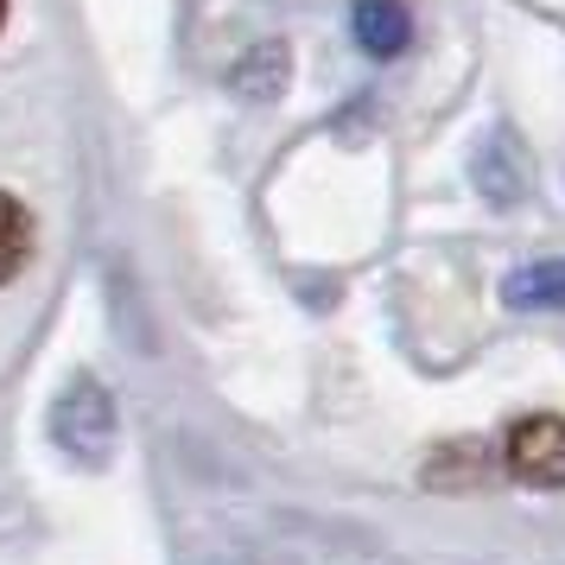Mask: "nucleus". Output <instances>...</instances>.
<instances>
[{"mask_svg":"<svg viewBox=\"0 0 565 565\" xmlns=\"http://www.w3.org/2000/svg\"><path fill=\"white\" fill-rule=\"evenodd\" d=\"M52 433L71 458H108V445H115V401H108V387L96 375H77L57 394Z\"/></svg>","mask_w":565,"mask_h":565,"instance_id":"obj_1","label":"nucleus"},{"mask_svg":"<svg viewBox=\"0 0 565 565\" xmlns=\"http://www.w3.org/2000/svg\"><path fill=\"white\" fill-rule=\"evenodd\" d=\"M235 96H248V103H267V96H280L286 89V52L280 45H255L242 71H230Z\"/></svg>","mask_w":565,"mask_h":565,"instance_id":"obj_5","label":"nucleus"},{"mask_svg":"<svg viewBox=\"0 0 565 565\" xmlns=\"http://www.w3.org/2000/svg\"><path fill=\"white\" fill-rule=\"evenodd\" d=\"M502 299L514 311H565V260H534L502 280Z\"/></svg>","mask_w":565,"mask_h":565,"instance_id":"obj_4","label":"nucleus"},{"mask_svg":"<svg viewBox=\"0 0 565 565\" xmlns=\"http://www.w3.org/2000/svg\"><path fill=\"white\" fill-rule=\"evenodd\" d=\"M350 26H356L362 52H375V57H394L413 39V20H407V7H401V0H356Z\"/></svg>","mask_w":565,"mask_h":565,"instance_id":"obj_3","label":"nucleus"},{"mask_svg":"<svg viewBox=\"0 0 565 565\" xmlns=\"http://www.w3.org/2000/svg\"><path fill=\"white\" fill-rule=\"evenodd\" d=\"M509 470L534 489H565V419L559 413H534L509 433Z\"/></svg>","mask_w":565,"mask_h":565,"instance_id":"obj_2","label":"nucleus"},{"mask_svg":"<svg viewBox=\"0 0 565 565\" xmlns=\"http://www.w3.org/2000/svg\"><path fill=\"white\" fill-rule=\"evenodd\" d=\"M26 255H32V223H26V210H20V198L0 191V286L20 280Z\"/></svg>","mask_w":565,"mask_h":565,"instance_id":"obj_6","label":"nucleus"},{"mask_svg":"<svg viewBox=\"0 0 565 565\" xmlns=\"http://www.w3.org/2000/svg\"><path fill=\"white\" fill-rule=\"evenodd\" d=\"M0 20H7V0H0Z\"/></svg>","mask_w":565,"mask_h":565,"instance_id":"obj_7","label":"nucleus"}]
</instances>
